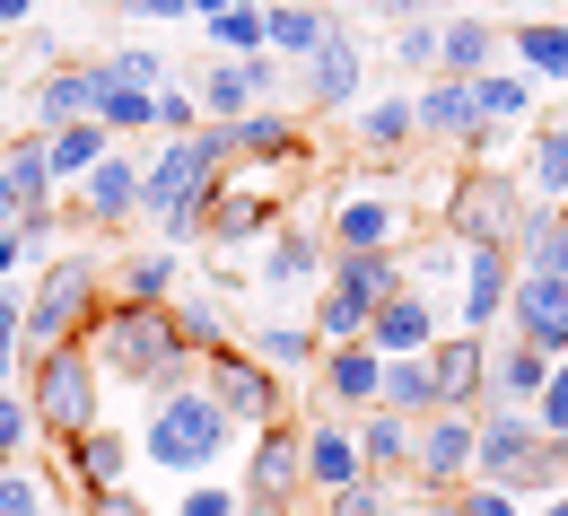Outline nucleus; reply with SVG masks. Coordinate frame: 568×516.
<instances>
[{
    "label": "nucleus",
    "instance_id": "nucleus-12",
    "mask_svg": "<svg viewBox=\"0 0 568 516\" xmlns=\"http://www.w3.org/2000/svg\"><path fill=\"white\" fill-rule=\"evenodd\" d=\"M394 290H403V254H394V245H342V254H333V290L324 297H342V306L367 315L376 297H394Z\"/></svg>",
    "mask_w": 568,
    "mask_h": 516
},
{
    "label": "nucleus",
    "instance_id": "nucleus-38",
    "mask_svg": "<svg viewBox=\"0 0 568 516\" xmlns=\"http://www.w3.org/2000/svg\"><path fill=\"white\" fill-rule=\"evenodd\" d=\"M202 105H211L219 123H227V114H245V105H263V97H254V79H245V62H219V71L202 79Z\"/></svg>",
    "mask_w": 568,
    "mask_h": 516
},
{
    "label": "nucleus",
    "instance_id": "nucleus-39",
    "mask_svg": "<svg viewBox=\"0 0 568 516\" xmlns=\"http://www.w3.org/2000/svg\"><path fill=\"white\" fill-rule=\"evenodd\" d=\"M166 290H175V254H132V263H123V297H149V306H158Z\"/></svg>",
    "mask_w": 568,
    "mask_h": 516
},
{
    "label": "nucleus",
    "instance_id": "nucleus-17",
    "mask_svg": "<svg viewBox=\"0 0 568 516\" xmlns=\"http://www.w3.org/2000/svg\"><path fill=\"white\" fill-rule=\"evenodd\" d=\"M306 97L333 114V105H351L358 97V44L342 36V27H324V44L306 53Z\"/></svg>",
    "mask_w": 568,
    "mask_h": 516
},
{
    "label": "nucleus",
    "instance_id": "nucleus-58",
    "mask_svg": "<svg viewBox=\"0 0 568 516\" xmlns=\"http://www.w3.org/2000/svg\"><path fill=\"white\" fill-rule=\"evenodd\" d=\"M219 9H245V0H193V18H219Z\"/></svg>",
    "mask_w": 568,
    "mask_h": 516
},
{
    "label": "nucleus",
    "instance_id": "nucleus-18",
    "mask_svg": "<svg viewBox=\"0 0 568 516\" xmlns=\"http://www.w3.org/2000/svg\"><path fill=\"white\" fill-rule=\"evenodd\" d=\"M412 236V202H376V193H358L333 211V245H403Z\"/></svg>",
    "mask_w": 568,
    "mask_h": 516
},
{
    "label": "nucleus",
    "instance_id": "nucleus-22",
    "mask_svg": "<svg viewBox=\"0 0 568 516\" xmlns=\"http://www.w3.org/2000/svg\"><path fill=\"white\" fill-rule=\"evenodd\" d=\"M507 53V36H498L490 18H455V27H437V71H455V79H481Z\"/></svg>",
    "mask_w": 568,
    "mask_h": 516
},
{
    "label": "nucleus",
    "instance_id": "nucleus-59",
    "mask_svg": "<svg viewBox=\"0 0 568 516\" xmlns=\"http://www.w3.org/2000/svg\"><path fill=\"white\" fill-rule=\"evenodd\" d=\"M542 516H568V490H551V499H542Z\"/></svg>",
    "mask_w": 568,
    "mask_h": 516
},
{
    "label": "nucleus",
    "instance_id": "nucleus-45",
    "mask_svg": "<svg viewBox=\"0 0 568 516\" xmlns=\"http://www.w3.org/2000/svg\"><path fill=\"white\" fill-rule=\"evenodd\" d=\"M394 62H403V71H437V27H428V18H412V27H403Z\"/></svg>",
    "mask_w": 568,
    "mask_h": 516
},
{
    "label": "nucleus",
    "instance_id": "nucleus-41",
    "mask_svg": "<svg viewBox=\"0 0 568 516\" xmlns=\"http://www.w3.org/2000/svg\"><path fill=\"white\" fill-rule=\"evenodd\" d=\"M525 412H534V429H568V360H551V376H542V394H534Z\"/></svg>",
    "mask_w": 568,
    "mask_h": 516
},
{
    "label": "nucleus",
    "instance_id": "nucleus-8",
    "mask_svg": "<svg viewBox=\"0 0 568 516\" xmlns=\"http://www.w3.org/2000/svg\"><path fill=\"white\" fill-rule=\"evenodd\" d=\"M420 360H428V385H437V412H481L490 403V333H437Z\"/></svg>",
    "mask_w": 568,
    "mask_h": 516
},
{
    "label": "nucleus",
    "instance_id": "nucleus-11",
    "mask_svg": "<svg viewBox=\"0 0 568 516\" xmlns=\"http://www.w3.org/2000/svg\"><path fill=\"white\" fill-rule=\"evenodd\" d=\"M507 281H516V245H464V333H490L507 315Z\"/></svg>",
    "mask_w": 568,
    "mask_h": 516
},
{
    "label": "nucleus",
    "instance_id": "nucleus-57",
    "mask_svg": "<svg viewBox=\"0 0 568 516\" xmlns=\"http://www.w3.org/2000/svg\"><path fill=\"white\" fill-rule=\"evenodd\" d=\"M18 220V193H9V175H0V227Z\"/></svg>",
    "mask_w": 568,
    "mask_h": 516
},
{
    "label": "nucleus",
    "instance_id": "nucleus-50",
    "mask_svg": "<svg viewBox=\"0 0 568 516\" xmlns=\"http://www.w3.org/2000/svg\"><path fill=\"white\" fill-rule=\"evenodd\" d=\"M0 516H36V482L27 473H0Z\"/></svg>",
    "mask_w": 568,
    "mask_h": 516
},
{
    "label": "nucleus",
    "instance_id": "nucleus-40",
    "mask_svg": "<svg viewBox=\"0 0 568 516\" xmlns=\"http://www.w3.org/2000/svg\"><path fill=\"white\" fill-rule=\"evenodd\" d=\"M534 193H551V202L568 193V132H542V141H534Z\"/></svg>",
    "mask_w": 568,
    "mask_h": 516
},
{
    "label": "nucleus",
    "instance_id": "nucleus-27",
    "mask_svg": "<svg viewBox=\"0 0 568 516\" xmlns=\"http://www.w3.org/2000/svg\"><path fill=\"white\" fill-rule=\"evenodd\" d=\"M376 403H385V412H403V421L437 412V385H428V360H420V351L385 360V376H376Z\"/></svg>",
    "mask_w": 568,
    "mask_h": 516
},
{
    "label": "nucleus",
    "instance_id": "nucleus-36",
    "mask_svg": "<svg viewBox=\"0 0 568 516\" xmlns=\"http://www.w3.org/2000/svg\"><path fill=\"white\" fill-rule=\"evenodd\" d=\"M202 36H211L219 53H254V44H263V0H245V9H219V18H202Z\"/></svg>",
    "mask_w": 568,
    "mask_h": 516
},
{
    "label": "nucleus",
    "instance_id": "nucleus-49",
    "mask_svg": "<svg viewBox=\"0 0 568 516\" xmlns=\"http://www.w3.org/2000/svg\"><path fill=\"white\" fill-rule=\"evenodd\" d=\"M18 306H27V297L0 281V385H9V368H18Z\"/></svg>",
    "mask_w": 568,
    "mask_h": 516
},
{
    "label": "nucleus",
    "instance_id": "nucleus-44",
    "mask_svg": "<svg viewBox=\"0 0 568 516\" xmlns=\"http://www.w3.org/2000/svg\"><path fill=\"white\" fill-rule=\"evenodd\" d=\"M27 429H36V412H27V394H9V385H0V464H9L18 446H27Z\"/></svg>",
    "mask_w": 568,
    "mask_h": 516
},
{
    "label": "nucleus",
    "instance_id": "nucleus-32",
    "mask_svg": "<svg viewBox=\"0 0 568 516\" xmlns=\"http://www.w3.org/2000/svg\"><path fill=\"white\" fill-rule=\"evenodd\" d=\"M315 263H324V245H315L306 227H281L272 254H263V281H272V290H297V281H315Z\"/></svg>",
    "mask_w": 568,
    "mask_h": 516
},
{
    "label": "nucleus",
    "instance_id": "nucleus-19",
    "mask_svg": "<svg viewBox=\"0 0 568 516\" xmlns=\"http://www.w3.org/2000/svg\"><path fill=\"white\" fill-rule=\"evenodd\" d=\"M79 114H97V62H53L44 88H36V123L53 132V123H79Z\"/></svg>",
    "mask_w": 568,
    "mask_h": 516
},
{
    "label": "nucleus",
    "instance_id": "nucleus-25",
    "mask_svg": "<svg viewBox=\"0 0 568 516\" xmlns=\"http://www.w3.org/2000/svg\"><path fill=\"white\" fill-rule=\"evenodd\" d=\"M0 175H9L18 211H53V202H62V193H53V166H44V132H36V141H9V149H0Z\"/></svg>",
    "mask_w": 568,
    "mask_h": 516
},
{
    "label": "nucleus",
    "instance_id": "nucleus-52",
    "mask_svg": "<svg viewBox=\"0 0 568 516\" xmlns=\"http://www.w3.org/2000/svg\"><path fill=\"white\" fill-rule=\"evenodd\" d=\"M88 516H141V499L114 482V490H88Z\"/></svg>",
    "mask_w": 568,
    "mask_h": 516
},
{
    "label": "nucleus",
    "instance_id": "nucleus-13",
    "mask_svg": "<svg viewBox=\"0 0 568 516\" xmlns=\"http://www.w3.org/2000/svg\"><path fill=\"white\" fill-rule=\"evenodd\" d=\"M367 342H376V360H403V351H428L437 342V306L420 290H394L367 306Z\"/></svg>",
    "mask_w": 568,
    "mask_h": 516
},
{
    "label": "nucleus",
    "instance_id": "nucleus-5",
    "mask_svg": "<svg viewBox=\"0 0 568 516\" xmlns=\"http://www.w3.org/2000/svg\"><path fill=\"white\" fill-rule=\"evenodd\" d=\"M88 324H97V263H53L36 297L18 306V360L53 351V342H88Z\"/></svg>",
    "mask_w": 568,
    "mask_h": 516
},
{
    "label": "nucleus",
    "instance_id": "nucleus-24",
    "mask_svg": "<svg viewBox=\"0 0 568 516\" xmlns=\"http://www.w3.org/2000/svg\"><path fill=\"white\" fill-rule=\"evenodd\" d=\"M62 446H71V473H79V490H114V482H123V464H132V446L114 438V429H97V421H88L79 438H62Z\"/></svg>",
    "mask_w": 568,
    "mask_h": 516
},
{
    "label": "nucleus",
    "instance_id": "nucleus-53",
    "mask_svg": "<svg viewBox=\"0 0 568 516\" xmlns=\"http://www.w3.org/2000/svg\"><path fill=\"white\" fill-rule=\"evenodd\" d=\"M132 18H193V0H132Z\"/></svg>",
    "mask_w": 568,
    "mask_h": 516
},
{
    "label": "nucleus",
    "instance_id": "nucleus-29",
    "mask_svg": "<svg viewBox=\"0 0 568 516\" xmlns=\"http://www.w3.org/2000/svg\"><path fill=\"white\" fill-rule=\"evenodd\" d=\"M507 44H516V62L534 79H568V18H525Z\"/></svg>",
    "mask_w": 568,
    "mask_h": 516
},
{
    "label": "nucleus",
    "instance_id": "nucleus-15",
    "mask_svg": "<svg viewBox=\"0 0 568 516\" xmlns=\"http://www.w3.org/2000/svg\"><path fill=\"white\" fill-rule=\"evenodd\" d=\"M412 114H420L428 141H473V132H490L481 105H473V79H455V71L428 79V97H412Z\"/></svg>",
    "mask_w": 568,
    "mask_h": 516
},
{
    "label": "nucleus",
    "instance_id": "nucleus-14",
    "mask_svg": "<svg viewBox=\"0 0 568 516\" xmlns=\"http://www.w3.org/2000/svg\"><path fill=\"white\" fill-rule=\"evenodd\" d=\"M358 473H367V455H358V438L342 429V421H315V429L297 438V482H315L324 499H333V490H351Z\"/></svg>",
    "mask_w": 568,
    "mask_h": 516
},
{
    "label": "nucleus",
    "instance_id": "nucleus-46",
    "mask_svg": "<svg viewBox=\"0 0 568 516\" xmlns=\"http://www.w3.org/2000/svg\"><path fill=\"white\" fill-rule=\"evenodd\" d=\"M193 123H202V105H193L184 88H158V132H166V141H184Z\"/></svg>",
    "mask_w": 568,
    "mask_h": 516
},
{
    "label": "nucleus",
    "instance_id": "nucleus-28",
    "mask_svg": "<svg viewBox=\"0 0 568 516\" xmlns=\"http://www.w3.org/2000/svg\"><path fill=\"white\" fill-rule=\"evenodd\" d=\"M358 455H367V473H403L412 464V421L403 412H385V403H367V429H351Z\"/></svg>",
    "mask_w": 568,
    "mask_h": 516
},
{
    "label": "nucleus",
    "instance_id": "nucleus-60",
    "mask_svg": "<svg viewBox=\"0 0 568 516\" xmlns=\"http://www.w3.org/2000/svg\"><path fill=\"white\" fill-rule=\"evenodd\" d=\"M420 516H455V499H437V508H420Z\"/></svg>",
    "mask_w": 568,
    "mask_h": 516
},
{
    "label": "nucleus",
    "instance_id": "nucleus-42",
    "mask_svg": "<svg viewBox=\"0 0 568 516\" xmlns=\"http://www.w3.org/2000/svg\"><path fill=\"white\" fill-rule=\"evenodd\" d=\"M175 324H184V342H193V351H219V342H227V324H219L211 297H184V306H175Z\"/></svg>",
    "mask_w": 568,
    "mask_h": 516
},
{
    "label": "nucleus",
    "instance_id": "nucleus-56",
    "mask_svg": "<svg viewBox=\"0 0 568 516\" xmlns=\"http://www.w3.org/2000/svg\"><path fill=\"white\" fill-rule=\"evenodd\" d=\"M27 9H36V0H0V27H18V18H27Z\"/></svg>",
    "mask_w": 568,
    "mask_h": 516
},
{
    "label": "nucleus",
    "instance_id": "nucleus-7",
    "mask_svg": "<svg viewBox=\"0 0 568 516\" xmlns=\"http://www.w3.org/2000/svg\"><path fill=\"white\" fill-rule=\"evenodd\" d=\"M498 324H507L516 342H534L542 360H568V281L525 263V272L507 281V315H498Z\"/></svg>",
    "mask_w": 568,
    "mask_h": 516
},
{
    "label": "nucleus",
    "instance_id": "nucleus-2",
    "mask_svg": "<svg viewBox=\"0 0 568 516\" xmlns=\"http://www.w3.org/2000/svg\"><path fill=\"white\" fill-rule=\"evenodd\" d=\"M227 412L211 403V385H158V403H149V429H141V455L158 473H211L219 446H227Z\"/></svg>",
    "mask_w": 568,
    "mask_h": 516
},
{
    "label": "nucleus",
    "instance_id": "nucleus-31",
    "mask_svg": "<svg viewBox=\"0 0 568 516\" xmlns=\"http://www.w3.org/2000/svg\"><path fill=\"white\" fill-rule=\"evenodd\" d=\"M297 490V438L281 421H263V446H254V499H288Z\"/></svg>",
    "mask_w": 568,
    "mask_h": 516
},
{
    "label": "nucleus",
    "instance_id": "nucleus-37",
    "mask_svg": "<svg viewBox=\"0 0 568 516\" xmlns=\"http://www.w3.org/2000/svg\"><path fill=\"white\" fill-rule=\"evenodd\" d=\"M315 351H324V342H315L306 324H272V333H254V360H263V368H306Z\"/></svg>",
    "mask_w": 568,
    "mask_h": 516
},
{
    "label": "nucleus",
    "instance_id": "nucleus-4",
    "mask_svg": "<svg viewBox=\"0 0 568 516\" xmlns=\"http://www.w3.org/2000/svg\"><path fill=\"white\" fill-rule=\"evenodd\" d=\"M27 412L53 438H79L97 421V360H88V342H53V351L27 360Z\"/></svg>",
    "mask_w": 568,
    "mask_h": 516
},
{
    "label": "nucleus",
    "instance_id": "nucleus-55",
    "mask_svg": "<svg viewBox=\"0 0 568 516\" xmlns=\"http://www.w3.org/2000/svg\"><path fill=\"white\" fill-rule=\"evenodd\" d=\"M420 9H428V0H385V18H403V27H412Z\"/></svg>",
    "mask_w": 568,
    "mask_h": 516
},
{
    "label": "nucleus",
    "instance_id": "nucleus-20",
    "mask_svg": "<svg viewBox=\"0 0 568 516\" xmlns=\"http://www.w3.org/2000/svg\"><path fill=\"white\" fill-rule=\"evenodd\" d=\"M105 149H114V132H105L97 114H79V123H53V132H44V166H53V184H79Z\"/></svg>",
    "mask_w": 568,
    "mask_h": 516
},
{
    "label": "nucleus",
    "instance_id": "nucleus-33",
    "mask_svg": "<svg viewBox=\"0 0 568 516\" xmlns=\"http://www.w3.org/2000/svg\"><path fill=\"white\" fill-rule=\"evenodd\" d=\"M473 105H481V123H516V114H525V105H534V79H516V71H481L473 79Z\"/></svg>",
    "mask_w": 568,
    "mask_h": 516
},
{
    "label": "nucleus",
    "instance_id": "nucleus-34",
    "mask_svg": "<svg viewBox=\"0 0 568 516\" xmlns=\"http://www.w3.org/2000/svg\"><path fill=\"white\" fill-rule=\"evenodd\" d=\"M324 27H333L324 9H263V44H272V53H315Z\"/></svg>",
    "mask_w": 568,
    "mask_h": 516
},
{
    "label": "nucleus",
    "instance_id": "nucleus-62",
    "mask_svg": "<svg viewBox=\"0 0 568 516\" xmlns=\"http://www.w3.org/2000/svg\"><path fill=\"white\" fill-rule=\"evenodd\" d=\"M551 9H568V0H551Z\"/></svg>",
    "mask_w": 568,
    "mask_h": 516
},
{
    "label": "nucleus",
    "instance_id": "nucleus-26",
    "mask_svg": "<svg viewBox=\"0 0 568 516\" xmlns=\"http://www.w3.org/2000/svg\"><path fill=\"white\" fill-rule=\"evenodd\" d=\"M542 376H551V360H542L534 342H507V351H490V403H534ZM490 403H481V412H490Z\"/></svg>",
    "mask_w": 568,
    "mask_h": 516
},
{
    "label": "nucleus",
    "instance_id": "nucleus-9",
    "mask_svg": "<svg viewBox=\"0 0 568 516\" xmlns=\"http://www.w3.org/2000/svg\"><path fill=\"white\" fill-rule=\"evenodd\" d=\"M525 211H534V202H516V184H507V175H473V184L455 193V211H446V220H455L464 245H516V236H525Z\"/></svg>",
    "mask_w": 568,
    "mask_h": 516
},
{
    "label": "nucleus",
    "instance_id": "nucleus-48",
    "mask_svg": "<svg viewBox=\"0 0 568 516\" xmlns=\"http://www.w3.org/2000/svg\"><path fill=\"white\" fill-rule=\"evenodd\" d=\"M97 79H132V88H158V53H105Z\"/></svg>",
    "mask_w": 568,
    "mask_h": 516
},
{
    "label": "nucleus",
    "instance_id": "nucleus-43",
    "mask_svg": "<svg viewBox=\"0 0 568 516\" xmlns=\"http://www.w3.org/2000/svg\"><path fill=\"white\" fill-rule=\"evenodd\" d=\"M455 516H516V490H498V482H464V490H455Z\"/></svg>",
    "mask_w": 568,
    "mask_h": 516
},
{
    "label": "nucleus",
    "instance_id": "nucleus-54",
    "mask_svg": "<svg viewBox=\"0 0 568 516\" xmlns=\"http://www.w3.org/2000/svg\"><path fill=\"white\" fill-rule=\"evenodd\" d=\"M18 254H27V245H18V220H9V227H0V281L18 272Z\"/></svg>",
    "mask_w": 568,
    "mask_h": 516
},
{
    "label": "nucleus",
    "instance_id": "nucleus-21",
    "mask_svg": "<svg viewBox=\"0 0 568 516\" xmlns=\"http://www.w3.org/2000/svg\"><path fill=\"white\" fill-rule=\"evenodd\" d=\"M263 227H272V193H236V184H211V202H202V236H211V245L263 236Z\"/></svg>",
    "mask_w": 568,
    "mask_h": 516
},
{
    "label": "nucleus",
    "instance_id": "nucleus-10",
    "mask_svg": "<svg viewBox=\"0 0 568 516\" xmlns=\"http://www.w3.org/2000/svg\"><path fill=\"white\" fill-rule=\"evenodd\" d=\"M412 464H420L428 490L473 482V412H420V429H412Z\"/></svg>",
    "mask_w": 568,
    "mask_h": 516
},
{
    "label": "nucleus",
    "instance_id": "nucleus-63",
    "mask_svg": "<svg viewBox=\"0 0 568 516\" xmlns=\"http://www.w3.org/2000/svg\"><path fill=\"white\" fill-rule=\"evenodd\" d=\"M560 132H568V114H560Z\"/></svg>",
    "mask_w": 568,
    "mask_h": 516
},
{
    "label": "nucleus",
    "instance_id": "nucleus-61",
    "mask_svg": "<svg viewBox=\"0 0 568 516\" xmlns=\"http://www.w3.org/2000/svg\"><path fill=\"white\" fill-rule=\"evenodd\" d=\"M551 211H560V220H568V193H560V202H551Z\"/></svg>",
    "mask_w": 568,
    "mask_h": 516
},
{
    "label": "nucleus",
    "instance_id": "nucleus-47",
    "mask_svg": "<svg viewBox=\"0 0 568 516\" xmlns=\"http://www.w3.org/2000/svg\"><path fill=\"white\" fill-rule=\"evenodd\" d=\"M333 516H385V490H376V473H358L351 490H333Z\"/></svg>",
    "mask_w": 568,
    "mask_h": 516
},
{
    "label": "nucleus",
    "instance_id": "nucleus-3",
    "mask_svg": "<svg viewBox=\"0 0 568 516\" xmlns=\"http://www.w3.org/2000/svg\"><path fill=\"white\" fill-rule=\"evenodd\" d=\"M473 482H498V490H560V455L534 429L525 403L473 412Z\"/></svg>",
    "mask_w": 568,
    "mask_h": 516
},
{
    "label": "nucleus",
    "instance_id": "nucleus-35",
    "mask_svg": "<svg viewBox=\"0 0 568 516\" xmlns=\"http://www.w3.org/2000/svg\"><path fill=\"white\" fill-rule=\"evenodd\" d=\"M358 141H367V149H385V158H394V149H412V141H420V114H412V97H385V105H367Z\"/></svg>",
    "mask_w": 568,
    "mask_h": 516
},
{
    "label": "nucleus",
    "instance_id": "nucleus-1",
    "mask_svg": "<svg viewBox=\"0 0 568 516\" xmlns=\"http://www.w3.org/2000/svg\"><path fill=\"white\" fill-rule=\"evenodd\" d=\"M88 360L114 368V376H132V385H175L202 351L184 342V324L166 315V297H158V306H149V297H123V306H97V324H88Z\"/></svg>",
    "mask_w": 568,
    "mask_h": 516
},
{
    "label": "nucleus",
    "instance_id": "nucleus-51",
    "mask_svg": "<svg viewBox=\"0 0 568 516\" xmlns=\"http://www.w3.org/2000/svg\"><path fill=\"white\" fill-rule=\"evenodd\" d=\"M175 516H236V499H227V490H211V482H202V490H184V508Z\"/></svg>",
    "mask_w": 568,
    "mask_h": 516
},
{
    "label": "nucleus",
    "instance_id": "nucleus-23",
    "mask_svg": "<svg viewBox=\"0 0 568 516\" xmlns=\"http://www.w3.org/2000/svg\"><path fill=\"white\" fill-rule=\"evenodd\" d=\"M79 184H88V220H132V211H141V166H132L123 149H105Z\"/></svg>",
    "mask_w": 568,
    "mask_h": 516
},
{
    "label": "nucleus",
    "instance_id": "nucleus-30",
    "mask_svg": "<svg viewBox=\"0 0 568 516\" xmlns=\"http://www.w3.org/2000/svg\"><path fill=\"white\" fill-rule=\"evenodd\" d=\"M97 123H105V132H158V88L97 79Z\"/></svg>",
    "mask_w": 568,
    "mask_h": 516
},
{
    "label": "nucleus",
    "instance_id": "nucleus-6",
    "mask_svg": "<svg viewBox=\"0 0 568 516\" xmlns=\"http://www.w3.org/2000/svg\"><path fill=\"white\" fill-rule=\"evenodd\" d=\"M202 385H211V403L227 412V421H245V429H263V421H281V376L263 368V360H245V351H202Z\"/></svg>",
    "mask_w": 568,
    "mask_h": 516
},
{
    "label": "nucleus",
    "instance_id": "nucleus-16",
    "mask_svg": "<svg viewBox=\"0 0 568 516\" xmlns=\"http://www.w3.org/2000/svg\"><path fill=\"white\" fill-rule=\"evenodd\" d=\"M315 360H324V394H333L342 412H367V403H376V376H385L376 342H324Z\"/></svg>",
    "mask_w": 568,
    "mask_h": 516
}]
</instances>
